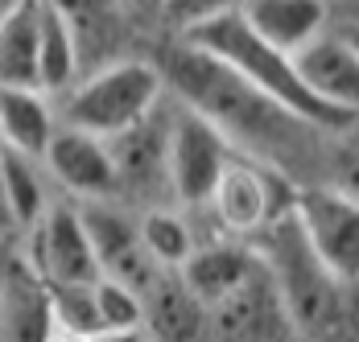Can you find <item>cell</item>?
I'll use <instances>...</instances> for the list:
<instances>
[{
  "label": "cell",
  "mask_w": 359,
  "mask_h": 342,
  "mask_svg": "<svg viewBox=\"0 0 359 342\" xmlns=\"http://www.w3.org/2000/svg\"><path fill=\"white\" fill-rule=\"evenodd\" d=\"M157 70H161L165 87L182 100V107L203 116L231 144L236 157L281 173L293 186L302 173L318 165V140L326 132L289 116L285 107H277L269 95H260L256 87L236 78L227 67L211 62L207 54H198L190 46H174Z\"/></svg>",
  "instance_id": "1"
},
{
  "label": "cell",
  "mask_w": 359,
  "mask_h": 342,
  "mask_svg": "<svg viewBox=\"0 0 359 342\" xmlns=\"http://www.w3.org/2000/svg\"><path fill=\"white\" fill-rule=\"evenodd\" d=\"M182 46H190V50L207 54L211 62L227 67L236 78H244L248 87H256L260 95H269L277 107H285L289 116L306 120L310 128H318L326 137L351 128V120L326 111L323 103L302 87L289 54H277L273 46H264L260 37L252 34L236 4H211L203 17H194L182 29Z\"/></svg>",
  "instance_id": "2"
},
{
  "label": "cell",
  "mask_w": 359,
  "mask_h": 342,
  "mask_svg": "<svg viewBox=\"0 0 359 342\" xmlns=\"http://www.w3.org/2000/svg\"><path fill=\"white\" fill-rule=\"evenodd\" d=\"M252 256L260 260L264 276L273 280V293L285 309L293 334H306L314 342H339L351 330V306H347V285H339L323 268V260L302 240L293 210L264 227L248 243Z\"/></svg>",
  "instance_id": "3"
},
{
  "label": "cell",
  "mask_w": 359,
  "mask_h": 342,
  "mask_svg": "<svg viewBox=\"0 0 359 342\" xmlns=\"http://www.w3.org/2000/svg\"><path fill=\"white\" fill-rule=\"evenodd\" d=\"M165 100V78L153 62L120 58L108 67L91 70L62 95L58 124L74 132H87L95 140H111L128 128L149 120Z\"/></svg>",
  "instance_id": "4"
},
{
  "label": "cell",
  "mask_w": 359,
  "mask_h": 342,
  "mask_svg": "<svg viewBox=\"0 0 359 342\" xmlns=\"http://www.w3.org/2000/svg\"><path fill=\"white\" fill-rule=\"evenodd\" d=\"M293 223L339 285H359V198L334 186H297Z\"/></svg>",
  "instance_id": "5"
},
{
  "label": "cell",
  "mask_w": 359,
  "mask_h": 342,
  "mask_svg": "<svg viewBox=\"0 0 359 342\" xmlns=\"http://www.w3.org/2000/svg\"><path fill=\"white\" fill-rule=\"evenodd\" d=\"M293 198H297V186L285 182L281 173L264 170L256 161H244V157H231V165L215 182L207 206L215 210L219 223L231 235L256 240L264 227H273L277 219H285L293 210Z\"/></svg>",
  "instance_id": "6"
},
{
  "label": "cell",
  "mask_w": 359,
  "mask_h": 342,
  "mask_svg": "<svg viewBox=\"0 0 359 342\" xmlns=\"http://www.w3.org/2000/svg\"><path fill=\"white\" fill-rule=\"evenodd\" d=\"M231 144L190 107L170 111V149H165V186L182 206H207L211 190L231 165Z\"/></svg>",
  "instance_id": "7"
},
{
  "label": "cell",
  "mask_w": 359,
  "mask_h": 342,
  "mask_svg": "<svg viewBox=\"0 0 359 342\" xmlns=\"http://www.w3.org/2000/svg\"><path fill=\"white\" fill-rule=\"evenodd\" d=\"M41 285H95L100 264L91 256V243L83 231L79 206L50 203L34 231H29V260Z\"/></svg>",
  "instance_id": "8"
},
{
  "label": "cell",
  "mask_w": 359,
  "mask_h": 342,
  "mask_svg": "<svg viewBox=\"0 0 359 342\" xmlns=\"http://www.w3.org/2000/svg\"><path fill=\"white\" fill-rule=\"evenodd\" d=\"M293 70L302 78V87L323 103L326 111L343 116V120H359V58L355 50L339 37L334 25H326L306 50L293 54Z\"/></svg>",
  "instance_id": "9"
},
{
  "label": "cell",
  "mask_w": 359,
  "mask_h": 342,
  "mask_svg": "<svg viewBox=\"0 0 359 342\" xmlns=\"http://www.w3.org/2000/svg\"><path fill=\"white\" fill-rule=\"evenodd\" d=\"M41 170H46L50 182H58L62 190L79 194L83 203H116L120 198L108 144L87 137V132H74L67 124L54 128V137L41 153Z\"/></svg>",
  "instance_id": "10"
},
{
  "label": "cell",
  "mask_w": 359,
  "mask_h": 342,
  "mask_svg": "<svg viewBox=\"0 0 359 342\" xmlns=\"http://www.w3.org/2000/svg\"><path fill=\"white\" fill-rule=\"evenodd\" d=\"M116 170L120 194H137V198H161L170 194L165 186V149H170V111L157 107L149 120L137 128L104 140Z\"/></svg>",
  "instance_id": "11"
},
{
  "label": "cell",
  "mask_w": 359,
  "mask_h": 342,
  "mask_svg": "<svg viewBox=\"0 0 359 342\" xmlns=\"http://www.w3.org/2000/svg\"><path fill=\"white\" fill-rule=\"evenodd\" d=\"M207 322L215 326V334L223 342H285V334H293L260 260H256V273L207 313Z\"/></svg>",
  "instance_id": "12"
},
{
  "label": "cell",
  "mask_w": 359,
  "mask_h": 342,
  "mask_svg": "<svg viewBox=\"0 0 359 342\" xmlns=\"http://www.w3.org/2000/svg\"><path fill=\"white\" fill-rule=\"evenodd\" d=\"M244 25L277 54H297L330 25V4L323 0H248L236 4Z\"/></svg>",
  "instance_id": "13"
},
{
  "label": "cell",
  "mask_w": 359,
  "mask_h": 342,
  "mask_svg": "<svg viewBox=\"0 0 359 342\" xmlns=\"http://www.w3.org/2000/svg\"><path fill=\"white\" fill-rule=\"evenodd\" d=\"M50 293L29 264L0 268V342H50Z\"/></svg>",
  "instance_id": "14"
},
{
  "label": "cell",
  "mask_w": 359,
  "mask_h": 342,
  "mask_svg": "<svg viewBox=\"0 0 359 342\" xmlns=\"http://www.w3.org/2000/svg\"><path fill=\"white\" fill-rule=\"evenodd\" d=\"M207 309L190 297L178 273H157L141 293V330L149 342H198Z\"/></svg>",
  "instance_id": "15"
},
{
  "label": "cell",
  "mask_w": 359,
  "mask_h": 342,
  "mask_svg": "<svg viewBox=\"0 0 359 342\" xmlns=\"http://www.w3.org/2000/svg\"><path fill=\"white\" fill-rule=\"evenodd\" d=\"M252 273H256V256H252L248 243H207V247H194L190 260L178 268L182 285L190 289V297L207 313L223 297H231Z\"/></svg>",
  "instance_id": "16"
},
{
  "label": "cell",
  "mask_w": 359,
  "mask_h": 342,
  "mask_svg": "<svg viewBox=\"0 0 359 342\" xmlns=\"http://www.w3.org/2000/svg\"><path fill=\"white\" fill-rule=\"evenodd\" d=\"M83 78L71 17L62 4H37V91L46 100L67 95Z\"/></svg>",
  "instance_id": "17"
},
{
  "label": "cell",
  "mask_w": 359,
  "mask_h": 342,
  "mask_svg": "<svg viewBox=\"0 0 359 342\" xmlns=\"http://www.w3.org/2000/svg\"><path fill=\"white\" fill-rule=\"evenodd\" d=\"M54 128H58V111L41 91L0 87V149L4 153H21V157L41 161Z\"/></svg>",
  "instance_id": "18"
},
{
  "label": "cell",
  "mask_w": 359,
  "mask_h": 342,
  "mask_svg": "<svg viewBox=\"0 0 359 342\" xmlns=\"http://www.w3.org/2000/svg\"><path fill=\"white\" fill-rule=\"evenodd\" d=\"M0 87L37 91V4L17 0L0 17Z\"/></svg>",
  "instance_id": "19"
},
{
  "label": "cell",
  "mask_w": 359,
  "mask_h": 342,
  "mask_svg": "<svg viewBox=\"0 0 359 342\" xmlns=\"http://www.w3.org/2000/svg\"><path fill=\"white\" fill-rule=\"evenodd\" d=\"M0 177H4V198H8V214L17 231H34L41 214L50 210V190H46V170L34 157L21 153H4L0 149Z\"/></svg>",
  "instance_id": "20"
},
{
  "label": "cell",
  "mask_w": 359,
  "mask_h": 342,
  "mask_svg": "<svg viewBox=\"0 0 359 342\" xmlns=\"http://www.w3.org/2000/svg\"><path fill=\"white\" fill-rule=\"evenodd\" d=\"M137 240H141L144 256L157 268H165V273H178L182 264L190 260V252L198 247L194 235H190V227H186V219H182L178 210H170V206L144 210L141 219H137Z\"/></svg>",
  "instance_id": "21"
},
{
  "label": "cell",
  "mask_w": 359,
  "mask_h": 342,
  "mask_svg": "<svg viewBox=\"0 0 359 342\" xmlns=\"http://www.w3.org/2000/svg\"><path fill=\"white\" fill-rule=\"evenodd\" d=\"M95 309H100V326L104 334H120V330H141V297L116 280H95Z\"/></svg>",
  "instance_id": "22"
},
{
  "label": "cell",
  "mask_w": 359,
  "mask_h": 342,
  "mask_svg": "<svg viewBox=\"0 0 359 342\" xmlns=\"http://www.w3.org/2000/svg\"><path fill=\"white\" fill-rule=\"evenodd\" d=\"M330 25L339 29V37L355 50V58H359V21H351V17H330Z\"/></svg>",
  "instance_id": "23"
},
{
  "label": "cell",
  "mask_w": 359,
  "mask_h": 342,
  "mask_svg": "<svg viewBox=\"0 0 359 342\" xmlns=\"http://www.w3.org/2000/svg\"><path fill=\"white\" fill-rule=\"evenodd\" d=\"M95 342H149L144 330H120V334H100Z\"/></svg>",
  "instance_id": "24"
},
{
  "label": "cell",
  "mask_w": 359,
  "mask_h": 342,
  "mask_svg": "<svg viewBox=\"0 0 359 342\" xmlns=\"http://www.w3.org/2000/svg\"><path fill=\"white\" fill-rule=\"evenodd\" d=\"M0 231H13V214H8V198H4V177H0Z\"/></svg>",
  "instance_id": "25"
},
{
  "label": "cell",
  "mask_w": 359,
  "mask_h": 342,
  "mask_svg": "<svg viewBox=\"0 0 359 342\" xmlns=\"http://www.w3.org/2000/svg\"><path fill=\"white\" fill-rule=\"evenodd\" d=\"M50 342H83V338H50Z\"/></svg>",
  "instance_id": "26"
},
{
  "label": "cell",
  "mask_w": 359,
  "mask_h": 342,
  "mask_svg": "<svg viewBox=\"0 0 359 342\" xmlns=\"http://www.w3.org/2000/svg\"><path fill=\"white\" fill-rule=\"evenodd\" d=\"M4 8H8V4H0V17H4Z\"/></svg>",
  "instance_id": "27"
}]
</instances>
